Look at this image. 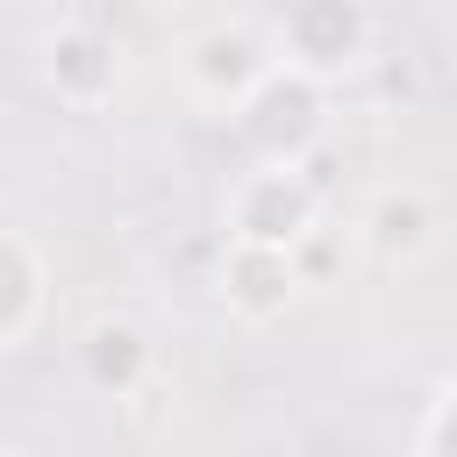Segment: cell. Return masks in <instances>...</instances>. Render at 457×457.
Wrapping results in <instances>:
<instances>
[{
    "instance_id": "obj_1",
    "label": "cell",
    "mask_w": 457,
    "mask_h": 457,
    "mask_svg": "<svg viewBox=\"0 0 457 457\" xmlns=\"http://www.w3.org/2000/svg\"><path fill=\"white\" fill-rule=\"evenodd\" d=\"M264 43H271L278 71H293V79H307V86L328 93L336 79H350L371 57L378 14L357 7V0H293V7L264 14Z\"/></svg>"
},
{
    "instance_id": "obj_5",
    "label": "cell",
    "mask_w": 457,
    "mask_h": 457,
    "mask_svg": "<svg viewBox=\"0 0 457 457\" xmlns=\"http://www.w3.org/2000/svg\"><path fill=\"white\" fill-rule=\"evenodd\" d=\"M321 107H328L321 86H307V79H293V71H271V79L243 100L236 129H243V143L257 150V164H300L307 143L321 136Z\"/></svg>"
},
{
    "instance_id": "obj_11",
    "label": "cell",
    "mask_w": 457,
    "mask_h": 457,
    "mask_svg": "<svg viewBox=\"0 0 457 457\" xmlns=\"http://www.w3.org/2000/svg\"><path fill=\"white\" fill-rule=\"evenodd\" d=\"M0 457H21V450H0Z\"/></svg>"
},
{
    "instance_id": "obj_2",
    "label": "cell",
    "mask_w": 457,
    "mask_h": 457,
    "mask_svg": "<svg viewBox=\"0 0 457 457\" xmlns=\"http://www.w3.org/2000/svg\"><path fill=\"white\" fill-rule=\"evenodd\" d=\"M221 228H228V243L300 257L321 228V186L300 164H243L221 193Z\"/></svg>"
},
{
    "instance_id": "obj_8",
    "label": "cell",
    "mask_w": 457,
    "mask_h": 457,
    "mask_svg": "<svg viewBox=\"0 0 457 457\" xmlns=\"http://www.w3.org/2000/svg\"><path fill=\"white\" fill-rule=\"evenodd\" d=\"M300 300V257L286 250H250V243H228L221 250V307L250 328L278 321L286 307Z\"/></svg>"
},
{
    "instance_id": "obj_10",
    "label": "cell",
    "mask_w": 457,
    "mask_h": 457,
    "mask_svg": "<svg viewBox=\"0 0 457 457\" xmlns=\"http://www.w3.org/2000/svg\"><path fill=\"white\" fill-rule=\"evenodd\" d=\"M164 400H171V378L157 371V378H150L143 393H129V400H121V414H129L136 428H157V421H164Z\"/></svg>"
},
{
    "instance_id": "obj_4",
    "label": "cell",
    "mask_w": 457,
    "mask_h": 457,
    "mask_svg": "<svg viewBox=\"0 0 457 457\" xmlns=\"http://www.w3.org/2000/svg\"><path fill=\"white\" fill-rule=\"evenodd\" d=\"M436 243H443V200L421 179H386V186L364 193V207H357V250L378 271H407Z\"/></svg>"
},
{
    "instance_id": "obj_3",
    "label": "cell",
    "mask_w": 457,
    "mask_h": 457,
    "mask_svg": "<svg viewBox=\"0 0 457 457\" xmlns=\"http://www.w3.org/2000/svg\"><path fill=\"white\" fill-rule=\"evenodd\" d=\"M271 71H278V57H271L257 14H221V21H207V29L179 50V79H186V93H193L207 114H221V121H236L243 100H250Z\"/></svg>"
},
{
    "instance_id": "obj_6",
    "label": "cell",
    "mask_w": 457,
    "mask_h": 457,
    "mask_svg": "<svg viewBox=\"0 0 457 457\" xmlns=\"http://www.w3.org/2000/svg\"><path fill=\"white\" fill-rule=\"evenodd\" d=\"M43 86L57 93V107L100 114V107L114 100V86H121V50H114V36L93 29V21H79V14L57 21L50 43H43Z\"/></svg>"
},
{
    "instance_id": "obj_9",
    "label": "cell",
    "mask_w": 457,
    "mask_h": 457,
    "mask_svg": "<svg viewBox=\"0 0 457 457\" xmlns=\"http://www.w3.org/2000/svg\"><path fill=\"white\" fill-rule=\"evenodd\" d=\"M43 286H50L43 250H36L29 236L0 228V350L29 343V328L43 321Z\"/></svg>"
},
{
    "instance_id": "obj_7",
    "label": "cell",
    "mask_w": 457,
    "mask_h": 457,
    "mask_svg": "<svg viewBox=\"0 0 457 457\" xmlns=\"http://www.w3.org/2000/svg\"><path fill=\"white\" fill-rule=\"evenodd\" d=\"M79 371H86L93 393H107V400L121 407V400L143 393L164 364H157V343H150L143 321H129V314H100V321L79 336Z\"/></svg>"
}]
</instances>
